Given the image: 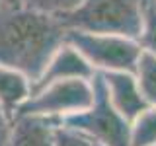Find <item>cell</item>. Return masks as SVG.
<instances>
[{"label":"cell","instance_id":"16","mask_svg":"<svg viewBox=\"0 0 156 146\" xmlns=\"http://www.w3.org/2000/svg\"><path fill=\"white\" fill-rule=\"evenodd\" d=\"M4 2H6L8 6H18V4H16V0H4Z\"/></svg>","mask_w":156,"mask_h":146},{"label":"cell","instance_id":"15","mask_svg":"<svg viewBox=\"0 0 156 146\" xmlns=\"http://www.w3.org/2000/svg\"><path fill=\"white\" fill-rule=\"evenodd\" d=\"M12 127H14V119L0 105V146H8L10 134H12Z\"/></svg>","mask_w":156,"mask_h":146},{"label":"cell","instance_id":"9","mask_svg":"<svg viewBox=\"0 0 156 146\" xmlns=\"http://www.w3.org/2000/svg\"><path fill=\"white\" fill-rule=\"evenodd\" d=\"M29 96H31V80L20 74L18 70L0 64V105L12 119L29 99Z\"/></svg>","mask_w":156,"mask_h":146},{"label":"cell","instance_id":"8","mask_svg":"<svg viewBox=\"0 0 156 146\" xmlns=\"http://www.w3.org/2000/svg\"><path fill=\"white\" fill-rule=\"evenodd\" d=\"M55 125L41 117H14V127L8 146H53Z\"/></svg>","mask_w":156,"mask_h":146},{"label":"cell","instance_id":"7","mask_svg":"<svg viewBox=\"0 0 156 146\" xmlns=\"http://www.w3.org/2000/svg\"><path fill=\"white\" fill-rule=\"evenodd\" d=\"M96 76L94 68L84 61V57L76 51L72 45L65 43L55 55L51 57V61L47 62L45 70L41 72V76L31 84V92L45 88L55 82H66V80H92Z\"/></svg>","mask_w":156,"mask_h":146},{"label":"cell","instance_id":"2","mask_svg":"<svg viewBox=\"0 0 156 146\" xmlns=\"http://www.w3.org/2000/svg\"><path fill=\"white\" fill-rule=\"evenodd\" d=\"M144 0H82L74 12L61 18L66 31L105 33L136 39L143 27Z\"/></svg>","mask_w":156,"mask_h":146},{"label":"cell","instance_id":"5","mask_svg":"<svg viewBox=\"0 0 156 146\" xmlns=\"http://www.w3.org/2000/svg\"><path fill=\"white\" fill-rule=\"evenodd\" d=\"M92 101H94L92 80L55 82L45 88L33 90L16 117H41L53 123H61L68 117L86 111Z\"/></svg>","mask_w":156,"mask_h":146},{"label":"cell","instance_id":"4","mask_svg":"<svg viewBox=\"0 0 156 146\" xmlns=\"http://www.w3.org/2000/svg\"><path fill=\"white\" fill-rule=\"evenodd\" d=\"M66 43L72 45L94 68L96 74L105 72H135L143 53L139 41L121 35L68 31Z\"/></svg>","mask_w":156,"mask_h":146},{"label":"cell","instance_id":"14","mask_svg":"<svg viewBox=\"0 0 156 146\" xmlns=\"http://www.w3.org/2000/svg\"><path fill=\"white\" fill-rule=\"evenodd\" d=\"M53 146H96V142L70 127L57 123L53 133Z\"/></svg>","mask_w":156,"mask_h":146},{"label":"cell","instance_id":"12","mask_svg":"<svg viewBox=\"0 0 156 146\" xmlns=\"http://www.w3.org/2000/svg\"><path fill=\"white\" fill-rule=\"evenodd\" d=\"M16 4L27 10H33V12L47 14V16L61 19L66 14L74 12L82 4V0H16Z\"/></svg>","mask_w":156,"mask_h":146},{"label":"cell","instance_id":"10","mask_svg":"<svg viewBox=\"0 0 156 146\" xmlns=\"http://www.w3.org/2000/svg\"><path fill=\"white\" fill-rule=\"evenodd\" d=\"M135 78L140 88V94L148 105H156V57L148 53H140L135 68Z\"/></svg>","mask_w":156,"mask_h":146},{"label":"cell","instance_id":"17","mask_svg":"<svg viewBox=\"0 0 156 146\" xmlns=\"http://www.w3.org/2000/svg\"><path fill=\"white\" fill-rule=\"evenodd\" d=\"M4 6H8V4H6V2H4V0H0V10H2Z\"/></svg>","mask_w":156,"mask_h":146},{"label":"cell","instance_id":"11","mask_svg":"<svg viewBox=\"0 0 156 146\" xmlns=\"http://www.w3.org/2000/svg\"><path fill=\"white\" fill-rule=\"evenodd\" d=\"M131 146H156V105H148L131 123Z\"/></svg>","mask_w":156,"mask_h":146},{"label":"cell","instance_id":"18","mask_svg":"<svg viewBox=\"0 0 156 146\" xmlns=\"http://www.w3.org/2000/svg\"><path fill=\"white\" fill-rule=\"evenodd\" d=\"M96 146H100V144H96Z\"/></svg>","mask_w":156,"mask_h":146},{"label":"cell","instance_id":"1","mask_svg":"<svg viewBox=\"0 0 156 146\" xmlns=\"http://www.w3.org/2000/svg\"><path fill=\"white\" fill-rule=\"evenodd\" d=\"M66 33L58 18L23 6H4L0 10V64L18 70L33 84L66 43Z\"/></svg>","mask_w":156,"mask_h":146},{"label":"cell","instance_id":"3","mask_svg":"<svg viewBox=\"0 0 156 146\" xmlns=\"http://www.w3.org/2000/svg\"><path fill=\"white\" fill-rule=\"evenodd\" d=\"M92 88H94L92 105L82 113L61 121V125L86 134L100 146H131V123L109 103L100 74L92 78Z\"/></svg>","mask_w":156,"mask_h":146},{"label":"cell","instance_id":"6","mask_svg":"<svg viewBox=\"0 0 156 146\" xmlns=\"http://www.w3.org/2000/svg\"><path fill=\"white\" fill-rule=\"evenodd\" d=\"M100 76L101 82H104L109 103L129 123H133L148 107L146 99L140 94V88L136 84V78L133 72H105V74Z\"/></svg>","mask_w":156,"mask_h":146},{"label":"cell","instance_id":"13","mask_svg":"<svg viewBox=\"0 0 156 146\" xmlns=\"http://www.w3.org/2000/svg\"><path fill=\"white\" fill-rule=\"evenodd\" d=\"M136 41L144 53L156 57V0H144L143 27Z\"/></svg>","mask_w":156,"mask_h":146}]
</instances>
